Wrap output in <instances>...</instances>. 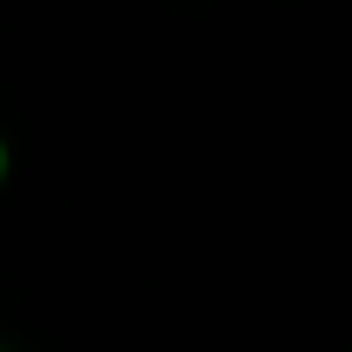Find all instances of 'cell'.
<instances>
[{
	"instance_id": "1",
	"label": "cell",
	"mask_w": 352,
	"mask_h": 352,
	"mask_svg": "<svg viewBox=\"0 0 352 352\" xmlns=\"http://www.w3.org/2000/svg\"><path fill=\"white\" fill-rule=\"evenodd\" d=\"M0 164H7V157H0Z\"/></svg>"
}]
</instances>
